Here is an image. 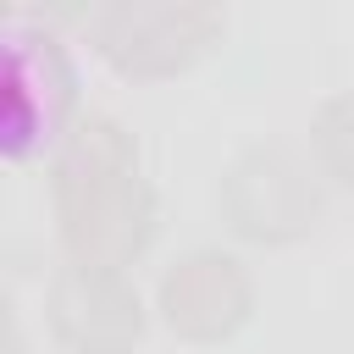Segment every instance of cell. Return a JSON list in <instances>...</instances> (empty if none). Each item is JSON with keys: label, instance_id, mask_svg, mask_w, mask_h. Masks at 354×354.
I'll return each instance as SVG.
<instances>
[{"label": "cell", "instance_id": "obj_1", "mask_svg": "<svg viewBox=\"0 0 354 354\" xmlns=\"http://www.w3.org/2000/svg\"><path fill=\"white\" fill-rule=\"evenodd\" d=\"M6 77H11V127H6V155L33 160L50 155L72 105V72L55 50V39L22 17L6 22Z\"/></svg>", "mask_w": 354, "mask_h": 354}]
</instances>
